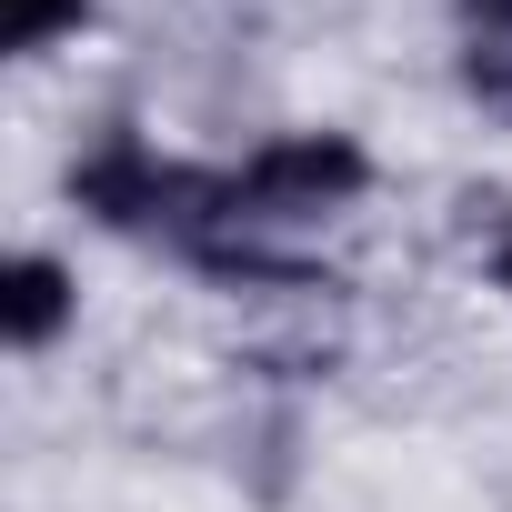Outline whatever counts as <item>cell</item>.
<instances>
[{
    "instance_id": "obj_3",
    "label": "cell",
    "mask_w": 512,
    "mask_h": 512,
    "mask_svg": "<svg viewBox=\"0 0 512 512\" xmlns=\"http://www.w3.org/2000/svg\"><path fill=\"white\" fill-rule=\"evenodd\" d=\"M462 91L482 121H512V31H462Z\"/></svg>"
},
{
    "instance_id": "obj_4",
    "label": "cell",
    "mask_w": 512,
    "mask_h": 512,
    "mask_svg": "<svg viewBox=\"0 0 512 512\" xmlns=\"http://www.w3.org/2000/svg\"><path fill=\"white\" fill-rule=\"evenodd\" d=\"M91 21V0H0V51H51Z\"/></svg>"
},
{
    "instance_id": "obj_1",
    "label": "cell",
    "mask_w": 512,
    "mask_h": 512,
    "mask_svg": "<svg viewBox=\"0 0 512 512\" xmlns=\"http://www.w3.org/2000/svg\"><path fill=\"white\" fill-rule=\"evenodd\" d=\"M362 191H372V151L352 131H272L251 161H231V211H241V231H262V241L322 231Z\"/></svg>"
},
{
    "instance_id": "obj_2",
    "label": "cell",
    "mask_w": 512,
    "mask_h": 512,
    "mask_svg": "<svg viewBox=\"0 0 512 512\" xmlns=\"http://www.w3.org/2000/svg\"><path fill=\"white\" fill-rule=\"evenodd\" d=\"M71 322H81L71 262L61 251H11V272H0V332H11V352H51Z\"/></svg>"
},
{
    "instance_id": "obj_5",
    "label": "cell",
    "mask_w": 512,
    "mask_h": 512,
    "mask_svg": "<svg viewBox=\"0 0 512 512\" xmlns=\"http://www.w3.org/2000/svg\"><path fill=\"white\" fill-rule=\"evenodd\" d=\"M462 31H512V0H452Z\"/></svg>"
},
{
    "instance_id": "obj_6",
    "label": "cell",
    "mask_w": 512,
    "mask_h": 512,
    "mask_svg": "<svg viewBox=\"0 0 512 512\" xmlns=\"http://www.w3.org/2000/svg\"><path fill=\"white\" fill-rule=\"evenodd\" d=\"M482 272H492V292H502V302H512V231H502V241H492V262H482Z\"/></svg>"
}]
</instances>
